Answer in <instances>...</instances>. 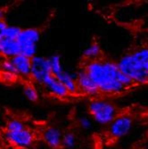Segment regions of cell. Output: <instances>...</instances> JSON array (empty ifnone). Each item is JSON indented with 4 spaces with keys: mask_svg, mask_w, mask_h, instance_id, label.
Here are the masks:
<instances>
[{
    "mask_svg": "<svg viewBox=\"0 0 148 149\" xmlns=\"http://www.w3.org/2000/svg\"><path fill=\"white\" fill-rule=\"evenodd\" d=\"M82 68L97 84L101 95L115 96L135 86L115 62L104 59L85 62Z\"/></svg>",
    "mask_w": 148,
    "mask_h": 149,
    "instance_id": "obj_1",
    "label": "cell"
},
{
    "mask_svg": "<svg viewBox=\"0 0 148 149\" xmlns=\"http://www.w3.org/2000/svg\"><path fill=\"white\" fill-rule=\"evenodd\" d=\"M120 70L135 85L148 83V47H142L125 54L117 63Z\"/></svg>",
    "mask_w": 148,
    "mask_h": 149,
    "instance_id": "obj_2",
    "label": "cell"
},
{
    "mask_svg": "<svg viewBox=\"0 0 148 149\" xmlns=\"http://www.w3.org/2000/svg\"><path fill=\"white\" fill-rule=\"evenodd\" d=\"M91 118L101 125H109L119 115L118 108L114 104L101 98H94L88 106Z\"/></svg>",
    "mask_w": 148,
    "mask_h": 149,
    "instance_id": "obj_3",
    "label": "cell"
},
{
    "mask_svg": "<svg viewBox=\"0 0 148 149\" xmlns=\"http://www.w3.org/2000/svg\"><path fill=\"white\" fill-rule=\"evenodd\" d=\"M134 119L130 114L122 113L119 114L113 121L108 125L109 136L113 139H120L125 137L129 133L133 127Z\"/></svg>",
    "mask_w": 148,
    "mask_h": 149,
    "instance_id": "obj_4",
    "label": "cell"
},
{
    "mask_svg": "<svg viewBox=\"0 0 148 149\" xmlns=\"http://www.w3.org/2000/svg\"><path fill=\"white\" fill-rule=\"evenodd\" d=\"M51 66L49 58L36 56L31 58V78L35 82L42 85L43 81L51 75Z\"/></svg>",
    "mask_w": 148,
    "mask_h": 149,
    "instance_id": "obj_5",
    "label": "cell"
},
{
    "mask_svg": "<svg viewBox=\"0 0 148 149\" xmlns=\"http://www.w3.org/2000/svg\"><path fill=\"white\" fill-rule=\"evenodd\" d=\"M76 81L79 88V95L95 97L101 95L100 90L93 79L88 76L86 71L81 68L76 75Z\"/></svg>",
    "mask_w": 148,
    "mask_h": 149,
    "instance_id": "obj_6",
    "label": "cell"
},
{
    "mask_svg": "<svg viewBox=\"0 0 148 149\" xmlns=\"http://www.w3.org/2000/svg\"><path fill=\"white\" fill-rule=\"evenodd\" d=\"M6 136L13 145L19 147H29L32 146L35 141L34 133L27 128L17 132L6 131Z\"/></svg>",
    "mask_w": 148,
    "mask_h": 149,
    "instance_id": "obj_7",
    "label": "cell"
},
{
    "mask_svg": "<svg viewBox=\"0 0 148 149\" xmlns=\"http://www.w3.org/2000/svg\"><path fill=\"white\" fill-rule=\"evenodd\" d=\"M42 85L44 86V88L47 90L49 94H51L52 96L56 97L57 98L63 99L71 96V94L67 90L65 86L56 76H54L52 74L49 75L43 81Z\"/></svg>",
    "mask_w": 148,
    "mask_h": 149,
    "instance_id": "obj_8",
    "label": "cell"
},
{
    "mask_svg": "<svg viewBox=\"0 0 148 149\" xmlns=\"http://www.w3.org/2000/svg\"><path fill=\"white\" fill-rule=\"evenodd\" d=\"M63 135L58 128L49 126L42 132V140L50 149H60L63 147Z\"/></svg>",
    "mask_w": 148,
    "mask_h": 149,
    "instance_id": "obj_9",
    "label": "cell"
},
{
    "mask_svg": "<svg viewBox=\"0 0 148 149\" xmlns=\"http://www.w3.org/2000/svg\"><path fill=\"white\" fill-rule=\"evenodd\" d=\"M11 61L15 65L17 74L24 78H31V59L23 55H18L11 58Z\"/></svg>",
    "mask_w": 148,
    "mask_h": 149,
    "instance_id": "obj_10",
    "label": "cell"
},
{
    "mask_svg": "<svg viewBox=\"0 0 148 149\" xmlns=\"http://www.w3.org/2000/svg\"><path fill=\"white\" fill-rule=\"evenodd\" d=\"M40 38V31L35 28L24 29L22 31L17 41L20 46H27V45H37L38 41Z\"/></svg>",
    "mask_w": 148,
    "mask_h": 149,
    "instance_id": "obj_11",
    "label": "cell"
},
{
    "mask_svg": "<svg viewBox=\"0 0 148 149\" xmlns=\"http://www.w3.org/2000/svg\"><path fill=\"white\" fill-rule=\"evenodd\" d=\"M0 54L3 56L13 58L18 55H21V46L17 40H11L3 38L0 47Z\"/></svg>",
    "mask_w": 148,
    "mask_h": 149,
    "instance_id": "obj_12",
    "label": "cell"
},
{
    "mask_svg": "<svg viewBox=\"0 0 148 149\" xmlns=\"http://www.w3.org/2000/svg\"><path fill=\"white\" fill-rule=\"evenodd\" d=\"M56 78L65 86L67 90L71 94V96H73V95H79L77 81H76V76H73L67 72H63L60 75H58Z\"/></svg>",
    "mask_w": 148,
    "mask_h": 149,
    "instance_id": "obj_13",
    "label": "cell"
},
{
    "mask_svg": "<svg viewBox=\"0 0 148 149\" xmlns=\"http://www.w3.org/2000/svg\"><path fill=\"white\" fill-rule=\"evenodd\" d=\"M82 56L85 62H91L103 59V54L100 45L97 41H93L84 50Z\"/></svg>",
    "mask_w": 148,
    "mask_h": 149,
    "instance_id": "obj_14",
    "label": "cell"
},
{
    "mask_svg": "<svg viewBox=\"0 0 148 149\" xmlns=\"http://www.w3.org/2000/svg\"><path fill=\"white\" fill-rule=\"evenodd\" d=\"M78 144V138L73 131L68 130L63 135V147L66 149H74Z\"/></svg>",
    "mask_w": 148,
    "mask_h": 149,
    "instance_id": "obj_15",
    "label": "cell"
},
{
    "mask_svg": "<svg viewBox=\"0 0 148 149\" xmlns=\"http://www.w3.org/2000/svg\"><path fill=\"white\" fill-rule=\"evenodd\" d=\"M50 66H51V73L52 75L57 77L64 71L63 70V66L61 63V56L59 55H54L49 58Z\"/></svg>",
    "mask_w": 148,
    "mask_h": 149,
    "instance_id": "obj_16",
    "label": "cell"
},
{
    "mask_svg": "<svg viewBox=\"0 0 148 149\" xmlns=\"http://www.w3.org/2000/svg\"><path fill=\"white\" fill-rule=\"evenodd\" d=\"M23 93L26 98L31 102H37L38 100V92L32 83L26 82L23 86Z\"/></svg>",
    "mask_w": 148,
    "mask_h": 149,
    "instance_id": "obj_17",
    "label": "cell"
},
{
    "mask_svg": "<svg viewBox=\"0 0 148 149\" xmlns=\"http://www.w3.org/2000/svg\"><path fill=\"white\" fill-rule=\"evenodd\" d=\"M22 29L19 28L17 26H7L6 30L1 33L3 38L11 39V40H17Z\"/></svg>",
    "mask_w": 148,
    "mask_h": 149,
    "instance_id": "obj_18",
    "label": "cell"
},
{
    "mask_svg": "<svg viewBox=\"0 0 148 149\" xmlns=\"http://www.w3.org/2000/svg\"><path fill=\"white\" fill-rule=\"evenodd\" d=\"M26 127L25 125L19 120H12L7 123L6 131L7 132H17L24 130Z\"/></svg>",
    "mask_w": 148,
    "mask_h": 149,
    "instance_id": "obj_19",
    "label": "cell"
},
{
    "mask_svg": "<svg viewBox=\"0 0 148 149\" xmlns=\"http://www.w3.org/2000/svg\"><path fill=\"white\" fill-rule=\"evenodd\" d=\"M37 45H27L21 47V55H23L29 58H33L36 56Z\"/></svg>",
    "mask_w": 148,
    "mask_h": 149,
    "instance_id": "obj_20",
    "label": "cell"
},
{
    "mask_svg": "<svg viewBox=\"0 0 148 149\" xmlns=\"http://www.w3.org/2000/svg\"><path fill=\"white\" fill-rule=\"evenodd\" d=\"M1 67L3 68V70L6 71L7 73H11V74H13V75L17 74V71L15 69V65H13V62L11 61V59H7V60L3 61V63L1 64Z\"/></svg>",
    "mask_w": 148,
    "mask_h": 149,
    "instance_id": "obj_21",
    "label": "cell"
},
{
    "mask_svg": "<svg viewBox=\"0 0 148 149\" xmlns=\"http://www.w3.org/2000/svg\"><path fill=\"white\" fill-rule=\"evenodd\" d=\"M78 125L80 129L88 130L92 127V121L88 116H80L78 120Z\"/></svg>",
    "mask_w": 148,
    "mask_h": 149,
    "instance_id": "obj_22",
    "label": "cell"
},
{
    "mask_svg": "<svg viewBox=\"0 0 148 149\" xmlns=\"http://www.w3.org/2000/svg\"><path fill=\"white\" fill-rule=\"evenodd\" d=\"M8 25L6 24V22L4 20H0V34H1L7 27Z\"/></svg>",
    "mask_w": 148,
    "mask_h": 149,
    "instance_id": "obj_23",
    "label": "cell"
},
{
    "mask_svg": "<svg viewBox=\"0 0 148 149\" xmlns=\"http://www.w3.org/2000/svg\"><path fill=\"white\" fill-rule=\"evenodd\" d=\"M2 40H3V37H2L1 34H0V47H1V42H2Z\"/></svg>",
    "mask_w": 148,
    "mask_h": 149,
    "instance_id": "obj_24",
    "label": "cell"
},
{
    "mask_svg": "<svg viewBox=\"0 0 148 149\" xmlns=\"http://www.w3.org/2000/svg\"><path fill=\"white\" fill-rule=\"evenodd\" d=\"M141 149H148V148H141Z\"/></svg>",
    "mask_w": 148,
    "mask_h": 149,
    "instance_id": "obj_25",
    "label": "cell"
}]
</instances>
